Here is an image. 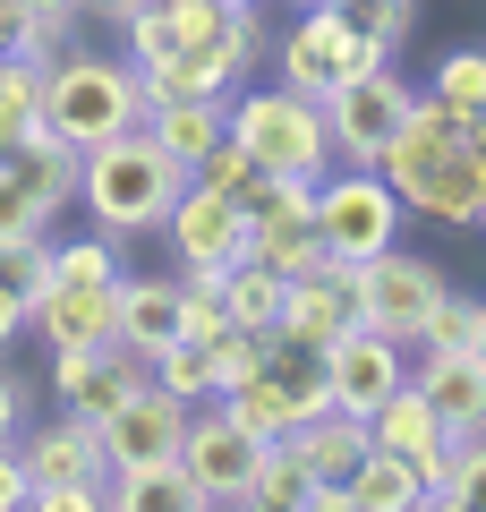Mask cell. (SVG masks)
I'll return each mask as SVG.
<instances>
[{"label":"cell","instance_id":"19","mask_svg":"<svg viewBox=\"0 0 486 512\" xmlns=\"http://www.w3.org/2000/svg\"><path fill=\"white\" fill-rule=\"evenodd\" d=\"M367 444H376V436H367V419H359V410H324V419L290 427V453L307 461V478H350Z\"/></svg>","mask_w":486,"mask_h":512},{"label":"cell","instance_id":"8","mask_svg":"<svg viewBox=\"0 0 486 512\" xmlns=\"http://www.w3.org/2000/svg\"><path fill=\"white\" fill-rule=\"evenodd\" d=\"M444 291L452 282L435 274L427 256H410L393 239V248H376L367 256V274H359V325H376V333H393V342H427V316L444 308Z\"/></svg>","mask_w":486,"mask_h":512},{"label":"cell","instance_id":"45","mask_svg":"<svg viewBox=\"0 0 486 512\" xmlns=\"http://www.w3.org/2000/svg\"><path fill=\"white\" fill-rule=\"evenodd\" d=\"M231 9H265V0H231Z\"/></svg>","mask_w":486,"mask_h":512},{"label":"cell","instance_id":"6","mask_svg":"<svg viewBox=\"0 0 486 512\" xmlns=\"http://www.w3.org/2000/svg\"><path fill=\"white\" fill-rule=\"evenodd\" d=\"M410 103H418V86L393 69V60H384V69H367V77H350V86H333V94H324V137H333V163L376 171L384 146H393V128L410 120Z\"/></svg>","mask_w":486,"mask_h":512},{"label":"cell","instance_id":"43","mask_svg":"<svg viewBox=\"0 0 486 512\" xmlns=\"http://www.w3.org/2000/svg\"><path fill=\"white\" fill-rule=\"evenodd\" d=\"M461 154H469V163L486 171V120H469V128H461Z\"/></svg>","mask_w":486,"mask_h":512},{"label":"cell","instance_id":"36","mask_svg":"<svg viewBox=\"0 0 486 512\" xmlns=\"http://www.w3.org/2000/svg\"><path fill=\"white\" fill-rule=\"evenodd\" d=\"M86 376H94V350H52V393H60V402H77Z\"/></svg>","mask_w":486,"mask_h":512},{"label":"cell","instance_id":"25","mask_svg":"<svg viewBox=\"0 0 486 512\" xmlns=\"http://www.w3.org/2000/svg\"><path fill=\"white\" fill-rule=\"evenodd\" d=\"M222 410H231L239 427H256V436H290V427H299V410H290V384L273 376V367H256V376H239L231 393H222Z\"/></svg>","mask_w":486,"mask_h":512},{"label":"cell","instance_id":"7","mask_svg":"<svg viewBox=\"0 0 486 512\" xmlns=\"http://www.w3.org/2000/svg\"><path fill=\"white\" fill-rule=\"evenodd\" d=\"M265 444H273V436L239 427V419H231L222 402H197V410H188V436H180V470L197 478L205 512H214V504H239V512H248V495H256V461H265Z\"/></svg>","mask_w":486,"mask_h":512},{"label":"cell","instance_id":"12","mask_svg":"<svg viewBox=\"0 0 486 512\" xmlns=\"http://www.w3.org/2000/svg\"><path fill=\"white\" fill-rule=\"evenodd\" d=\"M188 410H197V402L162 393V384H137V393H128V402L103 419V461H111V470H145V461H180Z\"/></svg>","mask_w":486,"mask_h":512},{"label":"cell","instance_id":"47","mask_svg":"<svg viewBox=\"0 0 486 512\" xmlns=\"http://www.w3.org/2000/svg\"><path fill=\"white\" fill-rule=\"evenodd\" d=\"M478 222H486V214H478Z\"/></svg>","mask_w":486,"mask_h":512},{"label":"cell","instance_id":"13","mask_svg":"<svg viewBox=\"0 0 486 512\" xmlns=\"http://www.w3.org/2000/svg\"><path fill=\"white\" fill-rule=\"evenodd\" d=\"M410 384L444 419V436H478L486 427V367L469 350H410Z\"/></svg>","mask_w":486,"mask_h":512},{"label":"cell","instance_id":"30","mask_svg":"<svg viewBox=\"0 0 486 512\" xmlns=\"http://www.w3.org/2000/svg\"><path fill=\"white\" fill-rule=\"evenodd\" d=\"M197 180H205V188H222V197H239V205H248L256 188H265V171H256V154L239 146V137H222V146H214V154L197 163Z\"/></svg>","mask_w":486,"mask_h":512},{"label":"cell","instance_id":"23","mask_svg":"<svg viewBox=\"0 0 486 512\" xmlns=\"http://www.w3.org/2000/svg\"><path fill=\"white\" fill-rule=\"evenodd\" d=\"M137 384H154V359H137V350H120V342H103V350H94V376H86V393H77L69 410H86V419L103 427L111 410H120L128 393H137Z\"/></svg>","mask_w":486,"mask_h":512},{"label":"cell","instance_id":"37","mask_svg":"<svg viewBox=\"0 0 486 512\" xmlns=\"http://www.w3.org/2000/svg\"><path fill=\"white\" fill-rule=\"evenodd\" d=\"M26 393H35V384H18L9 367H0V444H18V427H26Z\"/></svg>","mask_w":486,"mask_h":512},{"label":"cell","instance_id":"44","mask_svg":"<svg viewBox=\"0 0 486 512\" xmlns=\"http://www.w3.org/2000/svg\"><path fill=\"white\" fill-rule=\"evenodd\" d=\"M469 359H478V367H486V316H478V333H469Z\"/></svg>","mask_w":486,"mask_h":512},{"label":"cell","instance_id":"16","mask_svg":"<svg viewBox=\"0 0 486 512\" xmlns=\"http://www.w3.org/2000/svg\"><path fill=\"white\" fill-rule=\"evenodd\" d=\"M120 291V282H111ZM111 291H86V282H52V291L35 299V325L52 350H103L111 342Z\"/></svg>","mask_w":486,"mask_h":512},{"label":"cell","instance_id":"14","mask_svg":"<svg viewBox=\"0 0 486 512\" xmlns=\"http://www.w3.org/2000/svg\"><path fill=\"white\" fill-rule=\"evenodd\" d=\"M171 333H180V282L171 274H120V291H111V342L154 359Z\"/></svg>","mask_w":486,"mask_h":512},{"label":"cell","instance_id":"18","mask_svg":"<svg viewBox=\"0 0 486 512\" xmlns=\"http://www.w3.org/2000/svg\"><path fill=\"white\" fill-rule=\"evenodd\" d=\"M342 487H350V512H427V478L401 453H384V444H367Z\"/></svg>","mask_w":486,"mask_h":512},{"label":"cell","instance_id":"33","mask_svg":"<svg viewBox=\"0 0 486 512\" xmlns=\"http://www.w3.org/2000/svg\"><path fill=\"white\" fill-rule=\"evenodd\" d=\"M35 111H43V60H18V52H9V60H0V120L26 128Z\"/></svg>","mask_w":486,"mask_h":512},{"label":"cell","instance_id":"21","mask_svg":"<svg viewBox=\"0 0 486 512\" xmlns=\"http://www.w3.org/2000/svg\"><path fill=\"white\" fill-rule=\"evenodd\" d=\"M435 504L444 512H486V427L444 444V461H435V478H427V512Z\"/></svg>","mask_w":486,"mask_h":512},{"label":"cell","instance_id":"1","mask_svg":"<svg viewBox=\"0 0 486 512\" xmlns=\"http://www.w3.org/2000/svg\"><path fill=\"white\" fill-rule=\"evenodd\" d=\"M188 180L197 171L180 154H162L154 128H128V137H111V146L86 154V171H77V214L94 231H111V239H145V231L171 222V205H180Z\"/></svg>","mask_w":486,"mask_h":512},{"label":"cell","instance_id":"38","mask_svg":"<svg viewBox=\"0 0 486 512\" xmlns=\"http://www.w3.org/2000/svg\"><path fill=\"white\" fill-rule=\"evenodd\" d=\"M18 504H26V453L0 444V512H18Z\"/></svg>","mask_w":486,"mask_h":512},{"label":"cell","instance_id":"42","mask_svg":"<svg viewBox=\"0 0 486 512\" xmlns=\"http://www.w3.org/2000/svg\"><path fill=\"white\" fill-rule=\"evenodd\" d=\"M26 18H52V26H77V18H86V9H77V0H26Z\"/></svg>","mask_w":486,"mask_h":512},{"label":"cell","instance_id":"9","mask_svg":"<svg viewBox=\"0 0 486 512\" xmlns=\"http://www.w3.org/2000/svg\"><path fill=\"white\" fill-rule=\"evenodd\" d=\"M18 453H26V504H52L60 487H94V495H111L103 427H94L86 410H60L52 427H26Z\"/></svg>","mask_w":486,"mask_h":512},{"label":"cell","instance_id":"29","mask_svg":"<svg viewBox=\"0 0 486 512\" xmlns=\"http://www.w3.org/2000/svg\"><path fill=\"white\" fill-rule=\"evenodd\" d=\"M307 487H316V478H307V461L290 453V436H273L265 461H256V495H248V512H299Z\"/></svg>","mask_w":486,"mask_h":512},{"label":"cell","instance_id":"24","mask_svg":"<svg viewBox=\"0 0 486 512\" xmlns=\"http://www.w3.org/2000/svg\"><path fill=\"white\" fill-rule=\"evenodd\" d=\"M120 274H128V239H111V231L52 239V282H86V291H111Z\"/></svg>","mask_w":486,"mask_h":512},{"label":"cell","instance_id":"41","mask_svg":"<svg viewBox=\"0 0 486 512\" xmlns=\"http://www.w3.org/2000/svg\"><path fill=\"white\" fill-rule=\"evenodd\" d=\"M26 52V0H0V60Z\"/></svg>","mask_w":486,"mask_h":512},{"label":"cell","instance_id":"22","mask_svg":"<svg viewBox=\"0 0 486 512\" xmlns=\"http://www.w3.org/2000/svg\"><path fill=\"white\" fill-rule=\"evenodd\" d=\"M427 94L452 111V120H486V43H452V52H435V77Z\"/></svg>","mask_w":486,"mask_h":512},{"label":"cell","instance_id":"10","mask_svg":"<svg viewBox=\"0 0 486 512\" xmlns=\"http://www.w3.org/2000/svg\"><path fill=\"white\" fill-rule=\"evenodd\" d=\"M162 248H171V265H222L231 274V265H248V205L188 180L171 222H162Z\"/></svg>","mask_w":486,"mask_h":512},{"label":"cell","instance_id":"28","mask_svg":"<svg viewBox=\"0 0 486 512\" xmlns=\"http://www.w3.org/2000/svg\"><path fill=\"white\" fill-rule=\"evenodd\" d=\"M52 231H60V205L18 163H0V239H52Z\"/></svg>","mask_w":486,"mask_h":512},{"label":"cell","instance_id":"2","mask_svg":"<svg viewBox=\"0 0 486 512\" xmlns=\"http://www.w3.org/2000/svg\"><path fill=\"white\" fill-rule=\"evenodd\" d=\"M43 120H52V137H69L77 154L111 146V137H128V128H145V86H137V60L128 52H60L52 69H43Z\"/></svg>","mask_w":486,"mask_h":512},{"label":"cell","instance_id":"3","mask_svg":"<svg viewBox=\"0 0 486 512\" xmlns=\"http://www.w3.org/2000/svg\"><path fill=\"white\" fill-rule=\"evenodd\" d=\"M231 137L256 154L265 180H324L333 171V137H324V103L299 86H239L231 94Z\"/></svg>","mask_w":486,"mask_h":512},{"label":"cell","instance_id":"17","mask_svg":"<svg viewBox=\"0 0 486 512\" xmlns=\"http://www.w3.org/2000/svg\"><path fill=\"white\" fill-rule=\"evenodd\" d=\"M145 128H154L162 154H180V163L197 171L205 154L231 137V103H214V94H188V103H145Z\"/></svg>","mask_w":486,"mask_h":512},{"label":"cell","instance_id":"34","mask_svg":"<svg viewBox=\"0 0 486 512\" xmlns=\"http://www.w3.org/2000/svg\"><path fill=\"white\" fill-rule=\"evenodd\" d=\"M478 316H486V299H461V291H444V308L427 316V342H418V350H469Z\"/></svg>","mask_w":486,"mask_h":512},{"label":"cell","instance_id":"26","mask_svg":"<svg viewBox=\"0 0 486 512\" xmlns=\"http://www.w3.org/2000/svg\"><path fill=\"white\" fill-rule=\"evenodd\" d=\"M282 291H290V282L273 274V265H256V256L222 274V308H231V325H256V333L282 325Z\"/></svg>","mask_w":486,"mask_h":512},{"label":"cell","instance_id":"35","mask_svg":"<svg viewBox=\"0 0 486 512\" xmlns=\"http://www.w3.org/2000/svg\"><path fill=\"white\" fill-rule=\"evenodd\" d=\"M171 282H180V274H171ZM222 325H231V308H222V291H214V282H180V333L214 342Z\"/></svg>","mask_w":486,"mask_h":512},{"label":"cell","instance_id":"27","mask_svg":"<svg viewBox=\"0 0 486 512\" xmlns=\"http://www.w3.org/2000/svg\"><path fill=\"white\" fill-rule=\"evenodd\" d=\"M154 384L162 393H180V402H214L222 384H214V350L197 342V333H171V342L154 350Z\"/></svg>","mask_w":486,"mask_h":512},{"label":"cell","instance_id":"4","mask_svg":"<svg viewBox=\"0 0 486 512\" xmlns=\"http://www.w3.org/2000/svg\"><path fill=\"white\" fill-rule=\"evenodd\" d=\"M384 43L376 35H359V18H350L342 0H316V9H299V26H290L282 43H273V69H282V86H299V94H333V86H350V77H367V69H384Z\"/></svg>","mask_w":486,"mask_h":512},{"label":"cell","instance_id":"40","mask_svg":"<svg viewBox=\"0 0 486 512\" xmlns=\"http://www.w3.org/2000/svg\"><path fill=\"white\" fill-rule=\"evenodd\" d=\"M77 9H86L94 26H111V35H120V26H128V18H137V9H145V0H77Z\"/></svg>","mask_w":486,"mask_h":512},{"label":"cell","instance_id":"11","mask_svg":"<svg viewBox=\"0 0 486 512\" xmlns=\"http://www.w3.org/2000/svg\"><path fill=\"white\" fill-rule=\"evenodd\" d=\"M316 359H324V384H333V410H359V419L384 402V393L410 384V342H393V333H376V325L333 333Z\"/></svg>","mask_w":486,"mask_h":512},{"label":"cell","instance_id":"31","mask_svg":"<svg viewBox=\"0 0 486 512\" xmlns=\"http://www.w3.org/2000/svg\"><path fill=\"white\" fill-rule=\"evenodd\" d=\"M205 350H214V384H222V393H231L239 376H256V367H265V333H256V325H222ZM222 393H214V402H222Z\"/></svg>","mask_w":486,"mask_h":512},{"label":"cell","instance_id":"39","mask_svg":"<svg viewBox=\"0 0 486 512\" xmlns=\"http://www.w3.org/2000/svg\"><path fill=\"white\" fill-rule=\"evenodd\" d=\"M26 325H35V299H18V291H9V282H0V350L18 342Z\"/></svg>","mask_w":486,"mask_h":512},{"label":"cell","instance_id":"46","mask_svg":"<svg viewBox=\"0 0 486 512\" xmlns=\"http://www.w3.org/2000/svg\"><path fill=\"white\" fill-rule=\"evenodd\" d=\"M290 9H316V0H290Z\"/></svg>","mask_w":486,"mask_h":512},{"label":"cell","instance_id":"20","mask_svg":"<svg viewBox=\"0 0 486 512\" xmlns=\"http://www.w3.org/2000/svg\"><path fill=\"white\" fill-rule=\"evenodd\" d=\"M103 504H128V512H205L197 478L180 461H145V470H111V495Z\"/></svg>","mask_w":486,"mask_h":512},{"label":"cell","instance_id":"32","mask_svg":"<svg viewBox=\"0 0 486 512\" xmlns=\"http://www.w3.org/2000/svg\"><path fill=\"white\" fill-rule=\"evenodd\" d=\"M350 18H359V35H376L384 52H401V43L418 35V0H342Z\"/></svg>","mask_w":486,"mask_h":512},{"label":"cell","instance_id":"5","mask_svg":"<svg viewBox=\"0 0 486 512\" xmlns=\"http://www.w3.org/2000/svg\"><path fill=\"white\" fill-rule=\"evenodd\" d=\"M401 222H410V205H401V188L384 180V171H359V163H333L316 180V231L333 256H350V265H367L376 248H393Z\"/></svg>","mask_w":486,"mask_h":512},{"label":"cell","instance_id":"15","mask_svg":"<svg viewBox=\"0 0 486 512\" xmlns=\"http://www.w3.org/2000/svg\"><path fill=\"white\" fill-rule=\"evenodd\" d=\"M367 436H376L384 453H401L418 478H435V461H444V444H452L444 419L427 410V393H418V384H401V393H384V402L367 410Z\"/></svg>","mask_w":486,"mask_h":512}]
</instances>
